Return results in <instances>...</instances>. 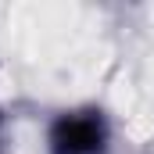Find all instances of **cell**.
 <instances>
[{
	"mask_svg": "<svg viewBox=\"0 0 154 154\" xmlns=\"http://www.w3.org/2000/svg\"><path fill=\"white\" fill-rule=\"evenodd\" d=\"M47 151L50 154H108L111 151V122L93 104L61 111L47 129Z\"/></svg>",
	"mask_w": 154,
	"mask_h": 154,
	"instance_id": "obj_1",
	"label": "cell"
},
{
	"mask_svg": "<svg viewBox=\"0 0 154 154\" xmlns=\"http://www.w3.org/2000/svg\"><path fill=\"white\" fill-rule=\"evenodd\" d=\"M0 147H4V108H0Z\"/></svg>",
	"mask_w": 154,
	"mask_h": 154,
	"instance_id": "obj_2",
	"label": "cell"
}]
</instances>
